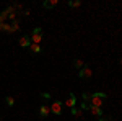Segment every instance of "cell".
<instances>
[{"instance_id": "1", "label": "cell", "mask_w": 122, "mask_h": 121, "mask_svg": "<svg viewBox=\"0 0 122 121\" xmlns=\"http://www.w3.org/2000/svg\"><path fill=\"white\" fill-rule=\"evenodd\" d=\"M107 98V95L103 92H94L91 93V97H90V105L91 106H98V108H101V105L104 103V100Z\"/></svg>"}, {"instance_id": "2", "label": "cell", "mask_w": 122, "mask_h": 121, "mask_svg": "<svg viewBox=\"0 0 122 121\" xmlns=\"http://www.w3.org/2000/svg\"><path fill=\"white\" fill-rule=\"evenodd\" d=\"M29 38H31V43H33V44H39L41 39H42V29L41 28H34Z\"/></svg>"}, {"instance_id": "3", "label": "cell", "mask_w": 122, "mask_h": 121, "mask_svg": "<svg viewBox=\"0 0 122 121\" xmlns=\"http://www.w3.org/2000/svg\"><path fill=\"white\" fill-rule=\"evenodd\" d=\"M49 106H51V113H54V115H57V116L62 115V106H64L62 102L56 100V102H52V105H49Z\"/></svg>"}, {"instance_id": "4", "label": "cell", "mask_w": 122, "mask_h": 121, "mask_svg": "<svg viewBox=\"0 0 122 121\" xmlns=\"http://www.w3.org/2000/svg\"><path fill=\"white\" fill-rule=\"evenodd\" d=\"M78 75H80V79H88V77L93 75V70H91V67H86V65H85L83 69L78 70Z\"/></svg>"}, {"instance_id": "5", "label": "cell", "mask_w": 122, "mask_h": 121, "mask_svg": "<svg viewBox=\"0 0 122 121\" xmlns=\"http://www.w3.org/2000/svg\"><path fill=\"white\" fill-rule=\"evenodd\" d=\"M51 115V106L49 105H41L39 106V116L41 118H47Z\"/></svg>"}, {"instance_id": "6", "label": "cell", "mask_w": 122, "mask_h": 121, "mask_svg": "<svg viewBox=\"0 0 122 121\" xmlns=\"http://www.w3.org/2000/svg\"><path fill=\"white\" fill-rule=\"evenodd\" d=\"M65 105L72 110V108H75V105H76V97L73 95V93H68V98H67V102Z\"/></svg>"}, {"instance_id": "7", "label": "cell", "mask_w": 122, "mask_h": 121, "mask_svg": "<svg viewBox=\"0 0 122 121\" xmlns=\"http://www.w3.org/2000/svg\"><path fill=\"white\" fill-rule=\"evenodd\" d=\"M18 43H20V46H21V47H29V46H31V38H29V36H21Z\"/></svg>"}, {"instance_id": "8", "label": "cell", "mask_w": 122, "mask_h": 121, "mask_svg": "<svg viewBox=\"0 0 122 121\" xmlns=\"http://www.w3.org/2000/svg\"><path fill=\"white\" fill-rule=\"evenodd\" d=\"M90 113L91 115H94V116H98V118H101V116H104V113L101 108H98V106H91L90 105Z\"/></svg>"}, {"instance_id": "9", "label": "cell", "mask_w": 122, "mask_h": 121, "mask_svg": "<svg viewBox=\"0 0 122 121\" xmlns=\"http://www.w3.org/2000/svg\"><path fill=\"white\" fill-rule=\"evenodd\" d=\"M29 51H31L33 54H39V52H42L41 46H39V44H33V43H31V46H29Z\"/></svg>"}, {"instance_id": "10", "label": "cell", "mask_w": 122, "mask_h": 121, "mask_svg": "<svg viewBox=\"0 0 122 121\" xmlns=\"http://www.w3.org/2000/svg\"><path fill=\"white\" fill-rule=\"evenodd\" d=\"M18 29H20V23L15 20V21H13V25L8 26V33H15V31H18Z\"/></svg>"}, {"instance_id": "11", "label": "cell", "mask_w": 122, "mask_h": 121, "mask_svg": "<svg viewBox=\"0 0 122 121\" xmlns=\"http://www.w3.org/2000/svg\"><path fill=\"white\" fill-rule=\"evenodd\" d=\"M57 3H59L57 0H46V2H44V7H46V8H52V7H56Z\"/></svg>"}, {"instance_id": "12", "label": "cell", "mask_w": 122, "mask_h": 121, "mask_svg": "<svg viewBox=\"0 0 122 121\" xmlns=\"http://www.w3.org/2000/svg\"><path fill=\"white\" fill-rule=\"evenodd\" d=\"M72 115H73V116H78V118H81V116H83V110H81V108H78V110H76V108H72Z\"/></svg>"}, {"instance_id": "13", "label": "cell", "mask_w": 122, "mask_h": 121, "mask_svg": "<svg viewBox=\"0 0 122 121\" xmlns=\"http://www.w3.org/2000/svg\"><path fill=\"white\" fill-rule=\"evenodd\" d=\"M73 65H75L76 69H83V67H85L83 61H80V59H75V61H73Z\"/></svg>"}, {"instance_id": "14", "label": "cell", "mask_w": 122, "mask_h": 121, "mask_svg": "<svg viewBox=\"0 0 122 121\" xmlns=\"http://www.w3.org/2000/svg\"><path fill=\"white\" fill-rule=\"evenodd\" d=\"M7 18H8V12L5 10V12H2V13H0V23H3Z\"/></svg>"}, {"instance_id": "15", "label": "cell", "mask_w": 122, "mask_h": 121, "mask_svg": "<svg viewBox=\"0 0 122 121\" xmlns=\"http://www.w3.org/2000/svg\"><path fill=\"white\" fill-rule=\"evenodd\" d=\"M5 102H7L8 106H13V105H15V98H13V97H7V98H5Z\"/></svg>"}, {"instance_id": "16", "label": "cell", "mask_w": 122, "mask_h": 121, "mask_svg": "<svg viewBox=\"0 0 122 121\" xmlns=\"http://www.w3.org/2000/svg\"><path fill=\"white\" fill-rule=\"evenodd\" d=\"M68 5H70V7H80V5H81V2H80V0H70V2H68Z\"/></svg>"}, {"instance_id": "17", "label": "cell", "mask_w": 122, "mask_h": 121, "mask_svg": "<svg viewBox=\"0 0 122 121\" xmlns=\"http://www.w3.org/2000/svg\"><path fill=\"white\" fill-rule=\"evenodd\" d=\"M81 110H90V103L83 102V103H81Z\"/></svg>"}, {"instance_id": "18", "label": "cell", "mask_w": 122, "mask_h": 121, "mask_svg": "<svg viewBox=\"0 0 122 121\" xmlns=\"http://www.w3.org/2000/svg\"><path fill=\"white\" fill-rule=\"evenodd\" d=\"M90 97L91 93H83V102H90Z\"/></svg>"}, {"instance_id": "19", "label": "cell", "mask_w": 122, "mask_h": 121, "mask_svg": "<svg viewBox=\"0 0 122 121\" xmlns=\"http://www.w3.org/2000/svg\"><path fill=\"white\" fill-rule=\"evenodd\" d=\"M0 29H2V31H8V25H5V23H0Z\"/></svg>"}, {"instance_id": "20", "label": "cell", "mask_w": 122, "mask_h": 121, "mask_svg": "<svg viewBox=\"0 0 122 121\" xmlns=\"http://www.w3.org/2000/svg\"><path fill=\"white\" fill-rule=\"evenodd\" d=\"M41 97H42V98H51V95H49V93H41Z\"/></svg>"}, {"instance_id": "21", "label": "cell", "mask_w": 122, "mask_h": 121, "mask_svg": "<svg viewBox=\"0 0 122 121\" xmlns=\"http://www.w3.org/2000/svg\"><path fill=\"white\" fill-rule=\"evenodd\" d=\"M98 121H111V120H109V118H104V116H101V118H99Z\"/></svg>"}]
</instances>
